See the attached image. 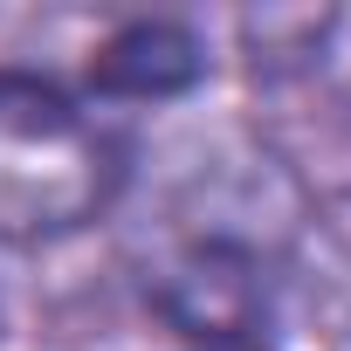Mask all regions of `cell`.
<instances>
[{
  "mask_svg": "<svg viewBox=\"0 0 351 351\" xmlns=\"http://www.w3.org/2000/svg\"><path fill=\"white\" fill-rule=\"evenodd\" d=\"M131 186V138L83 97L0 69V248L97 228Z\"/></svg>",
  "mask_w": 351,
  "mask_h": 351,
  "instance_id": "6da1fadb",
  "label": "cell"
},
{
  "mask_svg": "<svg viewBox=\"0 0 351 351\" xmlns=\"http://www.w3.org/2000/svg\"><path fill=\"white\" fill-rule=\"evenodd\" d=\"M276 248L262 234H241L228 221H193L172 228L165 248L145 262V296L152 310L180 330V344L207 337H262L276 310Z\"/></svg>",
  "mask_w": 351,
  "mask_h": 351,
  "instance_id": "7a4b0ae2",
  "label": "cell"
},
{
  "mask_svg": "<svg viewBox=\"0 0 351 351\" xmlns=\"http://www.w3.org/2000/svg\"><path fill=\"white\" fill-rule=\"evenodd\" d=\"M200 76H207V42L186 21H124L90 62V90L110 104H172Z\"/></svg>",
  "mask_w": 351,
  "mask_h": 351,
  "instance_id": "3957f363",
  "label": "cell"
},
{
  "mask_svg": "<svg viewBox=\"0 0 351 351\" xmlns=\"http://www.w3.org/2000/svg\"><path fill=\"white\" fill-rule=\"evenodd\" d=\"M180 351H269L262 337H207V344H180Z\"/></svg>",
  "mask_w": 351,
  "mask_h": 351,
  "instance_id": "277c9868",
  "label": "cell"
}]
</instances>
